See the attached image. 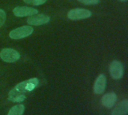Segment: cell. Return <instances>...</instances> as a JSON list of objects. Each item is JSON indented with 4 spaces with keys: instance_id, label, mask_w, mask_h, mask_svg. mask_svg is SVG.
<instances>
[{
    "instance_id": "obj_1",
    "label": "cell",
    "mask_w": 128,
    "mask_h": 115,
    "mask_svg": "<svg viewBox=\"0 0 128 115\" xmlns=\"http://www.w3.org/2000/svg\"><path fill=\"white\" fill-rule=\"evenodd\" d=\"M38 78H31L19 83L8 93V100L13 102H20L26 99L25 93L32 91L38 84Z\"/></svg>"
},
{
    "instance_id": "obj_2",
    "label": "cell",
    "mask_w": 128,
    "mask_h": 115,
    "mask_svg": "<svg viewBox=\"0 0 128 115\" xmlns=\"http://www.w3.org/2000/svg\"><path fill=\"white\" fill-rule=\"evenodd\" d=\"M34 29L32 26H23L12 30L9 33V37L12 39H21L32 34Z\"/></svg>"
},
{
    "instance_id": "obj_3",
    "label": "cell",
    "mask_w": 128,
    "mask_h": 115,
    "mask_svg": "<svg viewBox=\"0 0 128 115\" xmlns=\"http://www.w3.org/2000/svg\"><path fill=\"white\" fill-rule=\"evenodd\" d=\"M0 58L5 63H12L20 60V54L14 49L4 48L0 52Z\"/></svg>"
},
{
    "instance_id": "obj_4",
    "label": "cell",
    "mask_w": 128,
    "mask_h": 115,
    "mask_svg": "<svg viewBox=\"0 0 128 115\" xmlns=\"http://www.w3.org/2000/svg\"><path fill=\"white\" fill-rule=\"evenodd\" d=\"M92 16V12L89 10L83 8H75L70 10L68 13V17L72 20H79L86 19Z\"/></svg>"
},
{
    "instance_id": "obj_5",
    "label": "cell",
    "mask_w": 128,
    "mask_h": 115,
    "mask_svg": "<svg viewBox=\"0 0 128 115\" xmlns=\"http://www.w3.org/2000/svg\"><path fill=\"white\" fill-rule=\"evenodd\" d=\"M110 72L112 78L121 79L124 75V67L121 62L114 60L110 66Z\"/></svg>"
},
{
    "instance_id": "obj_6",
    "label": "cell",
    "mask_w": 128,
    "mask_h": 115,
    "mask_svg": "<svg viewBox=\"0 0 128 115\" xmlns=\"http://www.w3.org/2000/svg\"><path fill=\"white\" fill-rule=\"evenodd\" d=\"M50 20V17L48 15L40 14H36V15L34 14L30 16L27 19V23L31 26H40L47 23Z\"/></svg>"
},
{
    "instance_id": "obj_7",
    "label": "cell",
    "mask_w": 128,
    "mask_h": 115,
    "mask_svg": "<svg viewBox=\"0 0 128 115\" xmlns=\"http://www.w3.org/2000/svg\"><path fill=\"white\" fill-rule=\"evenodd\" d=\"M38 10L35 8H32L30 7L22 6V7H16L13 10V13L16 17H26V16H32L38 14Z\"/></svg>"
},
{
    "instance_id": "obj_8",
    "label": "cell",
    "mask_w": 128,
    "mask_h": 115,
    "mask_svg": "<svg viewBox=\"0 0 128 115\" xmlns=\"http://www.w3.org/2000/svg\"><path fill=\"white\" fill-rule=\"evenodd\" d=\"M106 76L103 74L100 75L94 84V92L95 94H102L105 89H106Z\"/></svg>"
},
{
    "instance_id": "obj_9",
    "label": "cell",
    "mask_w": 128,
    "mask_h": 115,
    "mask_svg": "<svg viewBox=\"0 0 128 115\" xmlns=\"http://www.w3.org/2000/svg\"><path fill=\"white\" fill-rule=\"evenodd\" d=\"M117 101V96L115 93H109L105 94L102 98V104L107 108H111L114 106Z\"/></svg>"
},
{
    "instance_id": "obj_10",
    "label": "cell",
    "mask_w": 128,
    "mask_h": 115,
    "mask_svg": "<svg viewBox=\"0 0 128 115\" xmlns=\"http://www.w3.org/2000/svg\"><path fill=\"white\" fill-rule=\"evenodd\" d=\"M128 113V99H124L113 109L111 115H127Z\"/></svg>"
},
{
    "instance_id": "obj_11",
    "label": "cell",
    "mask_w": 128,
    "mask_h": 115,
    "mask_svg": "<svg viewBox=\"0 0 128 115\" xmlns=\"http://www.w3.org/2000/svg\"><path fill=\"white\" fill-rule=\"evenodd\" d=\"M24 110L25 107L23 105H16L10 109L8 115H22Z\"/></svg>"
},
{
    "instance_id": "obj_12",
    "label": "cell",
    "mask_w": 128,
    "mask_h": 115,
    "mask_svg": "<svg viewBox=\"0 0 128 115\" xmlns=\"http://www.w3.org/2000/svg\"><path fill=\"white\" fill-rule=\"evenodd\" d=\"M24 2L32 5H40L44 4L46 0H23Z\"/></svg>"
},
{
    "instance_id": "obj_13",
    "label": "cell",
    "mask_w": 128,
    "mask_h": 115,
    "mask_svg": "<svg viewBox=\"0 0 128 115\" xmlns=\"http://www.w3.org/2000/svg\"><path fill=\"white\" fill-rule=\"evenodd\" d=\"M5 19H6V14H5V12L2 9H0V27L2 26L3 24L4 23Z\"/></svg>"
},
{
    "instance_id": "obj_14",
    "label": "cell",
    "mask_w": 128,
    "mask_h": 115,
    "mask_svg": "<svg viewBox=\"0 0 128 115\" xmlns=\"http://www.w3.org/2000/svg\"><path fill=\"white\" fill-rule=\"evenodd\" d=\"M80 2L84 4V5H96L99 2V0H78Z\"/></svg>"
},
{
    "instance_id": "obj_15",
    "label": "cell",
    "mask_w": 128,
    "mask_h": 115,
    "mask_svg": "<svg viewBox=\"0 0 128 115\" xmlns=\"http://www.w3.org/2000/svg\"><path fill=\"white\" fill-rule=\"evenodd\" d=\"M120 1H122V2H127L128 0H120Z\"/></svg>"
}]
</instances>
